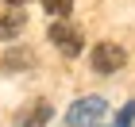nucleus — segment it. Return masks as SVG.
Here are the masks:
<instances>
[{"label": "nucleus", "instance_id": "nucleus-1", "mask_svg": "<svg viewBox=\"0 0 135 127\" xmlns=\"http://www.w3.org/2000/svg\"><path fill=\"white\" fill-rule=\"evenodd\" d=\"M124 62H127V50L120 42H97L89 54V65L97 73H116V69H124Z\"/></svg>", "mask_w": 135, "mask_h": 127}, {"label": "nucleus", "instance_id": "nucleus-7", "mask_svg": "<svg viewBox=\"0 0 135 127\" xmlns=\"http://www.w3.org/2000/svg\"><path fill=\"white\" fill-rule=\"evenodd\" d=\"M131 123H135V100H131V104H124V112L116 116V127H131Z\"/></svg>", "mask_w": 135, "mask_h": 127}, {"label": "nucleus", "instance_id": "nucleus-2", "mask_svg": "<svg viewBox=\"0 0 135 127\" xmlns=\"http://www.w3.org/2000/svg\"><path fill=\"white\" fill-rule=\"evenodd\" d=\"M104 100L100 96H81V100H77V104L70 108V112H66V123H73V127H85V123H97V119L104 116Z\"/></svg>", "mask_w": 135, "mask_h": 127}, {"label": "nucleus", "instance_id": "nucleus-6", "mask_svg": "<svg viewBox=\"0 0 135 127\" xmlns=\"http://www.w3.org/2000/svg\"><path fill=\"white\" fill-rule=\"evenodd\" d=\"M42 8L50 12L54 19H66V16L73 12V0H42Z\"/></svg>", "mask_w": 135, "mask_h": 127}, {"label": "nucleus", "instance_id": "nucleus-5", "mask_svg": "<svg viewBox=\"0 0 135 127\" xmlns=\"http://www.w3.org/2000/svg\"><path fill=\"white\" fill-rule=\"evenodd\" d=\"M20 31H23V16H20V12H12V16H0V42L16 39Z\"/></svg>", "mask_w": 135, "mask_h": 127}, {"label": "nucleus", "instance_id": "nucleus-3", "mask_svg": "<svg viewBox=\"0 0 135 127\" xmlns=\"http://www.w3.org/2000/svg\"><path fill=\"white\" fill-rule=\"evenodd\" d=\"M50 42L66 54V58H77V54H81V31H77L73 23H66V19L50 23Z\"/></svg>", "mask_w": 135, "mask_h": 127}, {"label": "nucleus", "instance_id": "nucleus-8", "mask_svg": "<svg viewBox=\"0 0 135 127\" xmlns=\"http://www.w3.org/2000/svg\"><path fill=\"white\" fill-rule=\"evenodd\" d=\"M4 4H23V0H4Z\"/></svg>", "mask_w": 135, "mask_h": 127}, {"label": "nucleus", "instance_id": "nucleus-4", "mask_svg": "<svg viewBox=\"0 0 135 127\" xmlns=\"http://www.w3.org/2000/svg\"><path fill=\"white\" fill-rule=\"evenodd\" d=\"M46 119H50V108L39 104L35 112H20V116H16V127H42Z\"/></svg>", "mask_w": 135, "mask_h": 127}]
</instances>
